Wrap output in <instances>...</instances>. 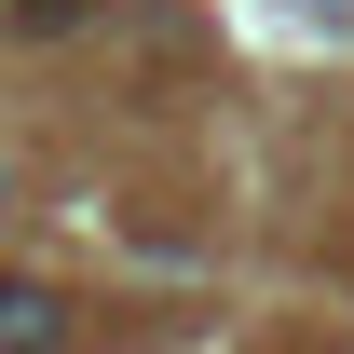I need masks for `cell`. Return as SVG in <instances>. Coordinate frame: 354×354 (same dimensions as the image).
Masks as SVG:
<instances>
[{
	"instance_id": "cell-1",
	"label": "cell",
	"mask_w": 354,
	"mask_h": 354,
	"mask_svg": "<svg viewBox=\"0 0 354 354\" xmlns=\"http://www.w3.org/2000/svg\"><path fill=\"white\" fill-rule=\"evenodd\" d=\"M0 354H68V313L41 286H0Z\"/></svg>"
},
{
	"instance_id": "cell-2",
	"label": "cell",
	"mask_w": 354,
	"mask_h": 354,
	"mask_svg": "<svg viewBox=\"0 0 354 354\" xmlns=\"http://www.w3.org/2000/svg\"><path fill=\"white\" fill-rule=\"evenodd\" d=\"M14 14H28V28H68V14H82V0H14Z\"/></svg>"
}]
</instances>
